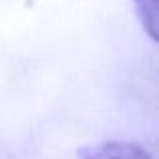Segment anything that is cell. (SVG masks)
<instances>
[{
	"label": "cell",
	"instance_id": "7a4b0ae2",
	"mask_svg": "<svg viewBox=\"0 0 159 159\" xmlns=\"http://www.w3.org/2000/svg\"><path fill=\"white\" fill-rule=\"evenodd\" d=\"M143 30L155 43L159 28V0H131Z\"/></svg>",
	"mask_w": 159,
	"mask_h": 159
},
{
	"label": "cell",
	"instance_id": "6da1fadb",
	"mask_svg": "<svg viewBox=\"0 0 159 159\" xmlns=\"http://www.w3.org/2000/svg\"><path fill=\"white\" fill-rule=\"evenodd\" d=\"M79 159H151L147 149L129 141H105L81 149Z\"/></svg>",
	"mask_w": 159,
	"mask_h": 159
}]
</instances>
